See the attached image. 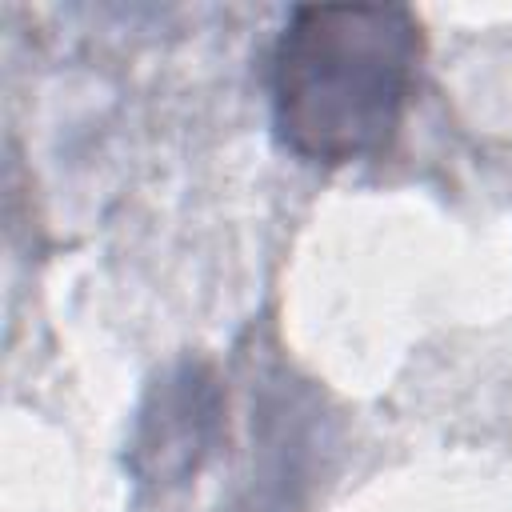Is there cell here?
Returning <instances> with one entry per match:
<instances>
[{
  "label": "cell",
  "instance_id": "cell-1",
  "mask_svg": "<svg viewBox=\"0 0 512 512\" xmlns=\"http://www.w3.org/2000/svg\"><path fill=\"white\" fill-rule=\"evenodd\" d=\"M424 60L404 4H304L272 48V120L312 164H356L392 148Z\"/></svg>",
  "mask_w": 512,
  "mask_h": 512
}]
</instances>
